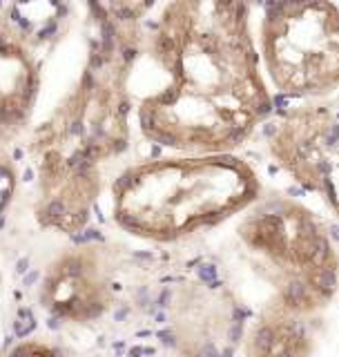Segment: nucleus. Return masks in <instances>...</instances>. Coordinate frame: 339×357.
Here are the masks:
<instances>
[{
    "instance_id": "obj_7",
    "label": "nucleus",
    "mask_w": 339,
    "mask_h": 357,
    "mask_svg": "<svg viewBox=\"0 0 339 357\" xmlns=\"http://www.w3.org/2000/svg\"><path fill=\"white\" fill-rule=\"evenodd\" d=\"M40 306L56 321L94 324L116 304V264L98 243L76 245L47 266L38 290Z\"/></svg>"
},
{
    "instance_id": "obj_8",
    "label": "nucleus",
    "mask_w": 339,
    "mask_h": 357,
    "mask_svg": "<svg viewBox=\"0 0 339 357\" xmlns=\"http://www.w3.org/2000/svg\"><path fill=\"white\" fill-rule=\"evenodd\" d=\"M312 317H303L273 299L259 312L243 342V357H308Z\"/></svg>"
},
{
    "instance_id": "obj_1",
    "label": "nucleus",
    "mask_w": 339,
    "mask_h": 357,
    "mask_svg": "<svg viewBox=\"0 0 339 357\" xmlns=\"http://www.w3.org/2000/svg\"><path fill=\"white\" fill-rule=\"evenodd\" d=\"M170 76L139 119L154 143L183 154H230L273 109L250 29V0H172L154 31Z\"/></svg>"
},
{
    "instance_id": "obj_3",
    "label": "nucleus",
    "mask_w": 339,
    "mask_h": 357,
    "mask_svg": "<svg viewBox=\"0 0 339 357\" xmlns=\"http://www.w3.org/2000/svg\"><path fill=\"white\" fill-rule=\"evenodd\" d=\"M119 83L92 81L36 148L38 195L33 215L43 228L81 232L103 190L100 165L126 148Z\"/></svg>"
},
{
    "instance_id": "obj_5",
    "label": "nucleus",
    "mask_w": 339,
    "mask_h": 357,
    "mask_svg": "<svg viewBox=\"0 0 339 357\" xmlns=\"http://www.w3.org/2000/svg\"><path fill=\"white\" fill-rule=\"evenodd\" d=\"M259 45V59L279 94L317 100L339 89V5L335 0H270Z\"/></svg>"
},
{
    "instance_id": "obj_10",
    "label": "nucleus",
    "mask_w": 339,
    "mask_h": 357,
    "mask_svg": "<svg viewBox=\"0 0 339 357\" xmlns=\"http://www.w3.org/2000/svg\"><path fill=\"white\" fill-rule=\"evenodd\" d=\"M3 357H67V355L63 353L61 346H56L50 340L31 337V340H22L16 346H11Z\"/></svg>"
},
{
    "instance_id": "obj_6",
    "label": "nucleus",
    "mask_w": 339,
    "mask_h": 357,
    "mask_svg": "<svg viewBox=\"0 0 339 357\" xmlns=\"http://www.w3.org/2000/svg\"><path fill=\"white\" fill-rule=\"evenodd\" d=\"M268 152L292 181L317 195L339 219V105L303 100L270 130Z\"/></svg>"
},
{
    "instance_id": "obj_4",
    "label": "nucleus",
    "mask_w": 339,
    "mask_h": 357,
    "mask_svg": "<svg viewBox=\"0 0 339 357\" xmlns=\"http://www.w3.org/2000/svg\"><path fill=\"white\" fill-rule=\"evenodd\" d=\"M275 304L315 317L339 293V252L324 221L290 197H259L236 226Z\"/></svg>"
},
{
    "instance_id": "obj_2",
    "label": "nucleus",
    "mask_w": 339,
    "mask_h": 357,
    "mask_svg": "<svg viewBox=\"0 0 339 357\" xmlns=\"http://www.w3.org/2000/svg\"><path fill=\"white\" fill-rule=\"evenodd\" d=\"M262 197L250 163L232 154H183L143 161L112 183V217L128 234L176 243L221 226Z\"/></svg>"
},
{
    "instance_id": "obj_9",
    "label": "nucleus",
    "mask_w": 339,
    "mask_h": 357,
    "mask_svg": "<svg viewBox=\"0 0 339 357\" xmlns=\"http://www.w3.org/2000/svg\"><path fill=\"white\" fill-rule=\"evenodd\" d=\"M36 92V72L18 45L0 33V152L20 132Z\"/></svg>"
}]
</instances>
